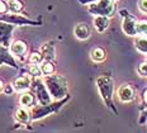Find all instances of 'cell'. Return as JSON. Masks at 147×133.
<instances>
[{
	"instance_id": "cell-4",
	"label": "cell",
	"mask_w": 147,
	"mask_h": 133,
	"mask_svg": "<svg viewBox=\"0 0 147 133\" xmlns=\"http://www.w3.org/2000/svg\"><path fill=\"white\" fill-rule=\"evenodd\" d=\"M62 104H63V101H60V103H56V104H41V107H37L33 109L32 118L33 119L43 118V117L48 115L50 113L55 112L56 109H59Z\"/></svg>"
},
{
	"instance_id": "cell-22",
	"label": "cell",
	"mask_w": 147,
	"mask_h": 133,
	"mask_svg": "<svg viewBox=\"0 0 147 133\" xmlns=\"http://www.w3.org/2000/svg\"><path fill=\"white\" fill-rule=\"evenodd\" d=\"M29 72H30V75H33V76H36V77H38V76L42 75L41 67L38 66V63H30V66H29Z\"/></svg>"
},
{
	"instance_id": "cell-29",
	"label": "cell",
	"mask_w": 147,
	"mask_h": 133,
	"mask_svg": "<svg viewBox=\"0 0 147 133\" xmlns=\"http://www.w3.org/2000/svg\"><path fill=\"white\" fill-rule=\"evenodd\" d=\"M4 82H3V80H0V92H1L3 90H4Z\"/></svg>"
},
{
	"instance_id": "cell-12",
	"label": "cell",
	"mask_w": 147,
	"mask_h": 133,
	"mask_svg": "<svg viewBox=\"0 0 147 133\" xmlns=\"http://www.w3.org/2000/svg\"><path fill=\"white\" fill-rule=\"evenodd\" d=\"M30 86V80L28 76H20L14 81L13 88L17 91H24Z\"/></svg>"
},
{
	"instance_id": "cell-8",
	"label": "cell",
	"mask_w": 147,
	"mask_h": 133,
	"mask_svg": "<svg viewBox=\"0 0 147 133\" xmlns=\"http://www.w3.org/2000/svg\"><path fill=\"white\" fill-rule=\"evenodd\" d=\"M14 29L13 24H8V23H0V43L3 46L9 45V41H10L11 37V30Z\"/></svg>"
},
{
	"instance_id": "cell-23",
	"label": "cell",
	"mask_w": 147,
	"mask_h": 133,
	"mask_svg": "<svg viewBox=\"0 0 147 133\" xmlns=\"http://www.w3.org/2000/svg\"><path fill=\"white\" fill-rule=\"evenodd\" d=\"M42 61V55L38 53V52H33L29 57V62L30 63H41Z\"/></svg>"
},
{
	"instance_id": "cell-7",
	"label": "cell",
	"mask_w": 147,
	"mask_h": 133,
	"mask_svg": "<svg viewBox=\"0 0 147 133\" xmlns=\"http://www.w3.org/2000/svg\"><path fill=\"white\" fill-rule=\"evenodd\" d=\"M117 94L122 103H129L134 99V90L132 86H129L128 84H123L122 86H119Z\"/></svg>"
},
{
	"instance_id": "cell-17",
	"label": "cell",
	"mask_w": 147,
	"mask_h": 133,
	"mask_svg": "<svg viewBox=\"0 0 147 133\" xmlns=\"http://www.w3.org/2000/svg\"><path fill=\"white\" fill-rule=\"evenodd\" d=\"M134 47L137 48V51L141 52L143 55H147V38L143 37H138L134 41Z\"/></svg>"
},
{
	"instance_id": "cell-28",
	"label": "cell",
	"mask_w": 147,
	"mask_h": 133,
	"mask_svg": "<svg viewBox=\"0 0 147 133\" xmlns=\"http://www.w3.org/2000/svg\"><path fill=\"white\" fill-rule=\"evenodd\" d=\"M79 1H80L81 4H90V3H94V1H96V0H79Z\"/></svg>"
},
{
	"instance_id": "cell-21",
	"label": "cell",
	"mask_w": 147,
	"mask_h": 133,
	"mask_svg": "<svg viewBox=\"0 0 147 133\" xmlns=\"http://www.w3.org/2000/svg\"><path fill=\"white\" fill-rule=\"evenodd\" d=\"M137 34H147V20L137 22Z\"/></svg>"
},
{
	"instance_id": "cell-31",
	"label": "cell",
	"mask_w": 147,
	"mask_h": 133,
	"mask_svg": "<svg viewBox=\"0 0 147 133\" xmlns=\"http://www.w3.org/2000/svg\"><path fill=\"white\" fill-rule=\"evenodd\" d=\"M146 61H147V57H146Z\"/></svg>"
},
{
	"instance_id": "cell-11",
	"label": "cell",
	"mask_w": 147,
	"mask_h": 133,
	"mask_svg": "<svg viewBox=\"0 0 147 133\" xmlns=\"http://www.w3.org/2000/svg\"><path fill=\"white\" fill-rule=\"evenodd\" d=\"M10 52L14 56L22 57L27 52V45L23 41H15L14 43H11V46H10Z\"/></svg>"
},
{
	"instance_id": "cell-19",
	"label": "cell",
	"mask_w": 147,
	"mask_h": 133,
	"mask_svg": "<svg viewBox=\"0 0 147 133\" xmlns=\"http://www.w3.org/2000/svg\"><path fill=\"white\" fill-rule=\"evenodd\" d=\"M33 101H34V98H33V95L30 94V92H24L19 99V103L22 104L23 107H30V105L33 104Z\"/></svg>"
},
{
	"instance_id": "cell-1",
	"label": "cell",
	"mask_w": 147,
	"mask_h": 133,
	"mask_svg": "<svg viewBox=\"0 0 147 133\" xmlns=\"http://www.w3.org/2000/svg\"><path fill=\"white\" fill-rule=\"evenodd\" d=\"M45 82L47 85V89L50 91V94L55 99H61L66 95V80L65 77L60 76V75H47V77L45 79Z\"/></svg>"
},
{
	"instance_id": "cell-25",
	"label": "cell",
	"mask_w": 147,
	"mask_h": 133,
	"mask_svg": "<svg viewBox=\"0 0 147 133\" xmlns=\"http://www.w3.org/2000/svg\"><path fill=\"white\" fill-rule=\"evenodd\" d=\"M138 9L142 13L147 14V0H140L138 1Z\"/></svg>"
},
{
	"instance_id": "cell-6",
	"label": "cell",
	"mask_w": 147,
	"mask_h": 133,
	"mask_svg": "<svg viewBox=\"0 0 147 133\" xmlns=\"http://www.w3.org/2000/svg\"><path fill=\"white\" fill-rule=\"evenodd\" d=\"M33 89H34L37 97H38V100L41 101V104H50L51 103V98L50 94L46 90L45 85L42 84L41 80H34L33 81Z\"/></svg>"
},
{
	"instance_id": "cell-24",
	"label": "cell",
	"mask_w": 147,
	"mask_h": 133,
	"mask_svg": "<svg viewBox=\"0 0 147 133\" xmlns=\"http://www.w3.org/2000/svg\"><path fill=\"white\" fill-rule=\"evenodd\" d=\"M138 74L141 76H147V61L140 63L138 66Z\"/></svg>"
},
{
	"instance_id": "cell-16",
	"label": "cell",
	"mask_w": 147,
	"mask_h": 133,
	"mask_svg": "<svg viewBox=\"0 0 147 133\" xmlns=\"http://www.w3.org/2000/svg\"><path fill=\"white\" fill-rule=\"evenodd\" d=\"M29 118H30V114H29L28 110L24 109V108L18 109L17 113H15V119H17L18 122H20V123H28Z\"/></svg>"
},
{
	"instance_id": "cell-2",
	"label": "cell",
	"mask_w": 147,
	"mask_h": 133,
	"mask_svg": "<svg viewBox=\"0 0 147 133\" xmlns=\"http://www.w3.org/2000/svg\"><path fill=\"white\" fill-rule=\"evenodd\" d=\"M98 84V89L100 91V95L104 99L105 104L108 105L110 109L113 110V113L117 114V109L113 107V101H112V97H113V81L112 79L108 76H100L96 80Z\"/></svg>"
},
{
	"instance_id": "cell-3",
	"label": "cell",
	"mask_w": 147,
	"mask_h": 133,
	"mask_svg": "<svg viewBox=\"0 0 147 133\" xmlns=\"http://www.w3.org/2000/svg\"><path fill=\"white\" fill-rule=\"evenodd\" d=\"M88 10H89V13H91L94 15L112 17L115 10L114 0H96V1L89 4Z\"/></svg>"
},
{
	"instance_id": "cell-5",
	"label": "cell",
	"mask_w": 147,
	"mask_h": 133,
	"mask_svg": "<svg viewBox=\"0 0 147 133\" xmlns=\"http://www.w3.org/2000/svg\"><path fill=\"white\" fill-rule=\"evenodd\" d=\"M122 29L125 34L128 36H137V20L133 15L127 13L123 15V22H122Z\"/></svg>"
},
{
	"instance_id": "cell-14",
	"label": "cell",
	"mask_w": 147,
	"mask_h": 133,
	"mask_svg": "<svg viewBox=\"0 0 147 133\" xmlns=\"http://www.w3.org/2000/svg\"><path fill=\"white\" fill-rule=\"evenodd\" d=\"M90 57H91V60H93L94 62H102V61L105 60V51H104L103 48L96 47V48L91 49Z\"/></svg>"
},
{
	"instance_id": "cell-18",
	"label": "cell",
	"mask_w": 147,
	"mask_h": 133,
	"mask_svg": "<svg viewBox=\"0 0 147 133\" xmlns=\"http://www.w3.org/2000/svg\"><path fill=\"white\" fill-rule=\"evenodd\" d=\"M8 8L13 13H19L23 9V4L19 0H8Z\"/></svg>"
},
{
	"instance_id": "cell-26",
	"label": "cell",
	"mask_w": 147,
	"mask_h": 133,
	"mask_svg": "<svg viewBox=\"0 0 147 133\" xmlns=\"http://www.w3.org/2000/svg\"><path fill=\"white\" fill-rule=\"evenodd\" d=\"M5 92L7 95H10L11 92L14 91V88H13V85H7V86H4V90H3Z\"/></svg>"
},
{
	"instance_id": "cell-13",
	"label": "cell",
	"mask_w": 147,
	"mask_h": 133,
	"mask_svg": "<svg viewBox=\"0 0 147 133\" xmlns=\"http://www.w3.org/2000/svg\"><path fill=\"white\" fill-rule=\"evenodd\" d=\"M1 62H5L13 67H17V63H15L14 58L10 56V53H9L8 49L5 48V46H0V63Z\"/></svg>"
},
{
	"instance_id": "cell-27",
	"label": "cell",
	"mask_w": 147,
	"mask_h": 133,
	"mask_svg": "<svg viewBox=\"0 0 147 133\" xmlns=\"http://www.w3.org/2000/svg\"><path fill=\"white\" fill-rule=\"evenodd\" d=\"M7 11V5L3 0H0V13H5Z\"/></svg>"
},
{
	"instance_id": "cell-10",
	"label": "cell",
	"mask_w": 147,
	"mask_h": 133,
	"mask_svg": "<svg viewBox=\"0 0 147 133\" xmlns=\"http://www.w3.org/2000/svg\"><path fill=\"white\" fill-rule=\"evenodd\" d=\"M74 33H75L76 38L81 39V41L88 39L90 37V29H89V27L85 23H79L75 27V29H74Z\"/></svg>"
},
{
	"instance_id": "cell-9",
	"label": "cell",
	"mask_w": 147,
	"mask_h": 133,
	"mask_svg": "<svg viewBox=\"0 0 147 133\" xmlns=\"http://www.w3.org/2000/svg\"><path fill=\"white\" fill-rule=\"evenodd\" d=\"M94 27L99 33H103L108 29L109 27V17H105V15H95L94 18Z\"/></svg>"
},
{
	"instance_id": "cell-20",
	"label": "cell",
	"mask_w": 147,
	"mask_h": 133,
	"mask_svg": "<svg viewBox=\"0 0 147 133\" xmlns=\"http://www.w3.org/2000/svg\"><path fill=\"white\" fill-rule=\"evenodd\" d=\"M39 67H41V71L43 75H51V74H53V71H55L53 65H52L50 61H46V62H43L42 66H39Z\"/></svg>"
},
{
	"instance_id": "cell-30",
	"label": "cell",
	"mask_w": 147,
	"mask_h": 133,
	"mask_svg": "<svg viewBox=\"0 0 147 133\" xmlns=\"http://www.w3.org/2000/svg\"><path fill=\"white\" fill-rule=\"evenodd\" d=\"M145 101L147 103V91H145Z\"/></svg>"
},
{
	"instance_id": "cell-15",
	"label": "cell",
	"mask_w": 147,
	"mask_h": 133,
	"mask_svg": "<svg viewBox=\"0 0 147 133\" xmlns=\"http://www.w3.org/2000/svg\"><path fill=\"white\" fill-rule=\"evenodd\" d=\"M42 57H45L47 61H51L55 58V48L50 43H46L42 47Z\"/></svg>"
}]
</instances>
